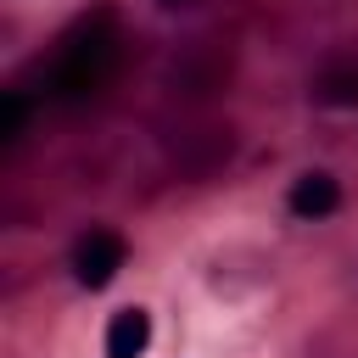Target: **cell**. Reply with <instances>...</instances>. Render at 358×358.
I'll use <instances>...</instances> for the list:
<instances>
[{
  "mask_svg": "<svg viewBox=\"0 0 358 358\" xmlns=\"http://www.w3.org/2000/svg\"><path fill=\"white\" fill-rule=\"evenodd\" d=\"M112 62H117V34H112L106 17H95L90 28H78V34L62 45V56H56V67H50L56 101H84V95H95V90L106 84Z\"/></svg>",
  "mask_w": 358,
  "mask_h": 358,
  "instance_id": "1",
  "label": "cell"
},
{
  "mask_svg": "<svg viewBox=\"0 0 358 358\" xmlns=\"http://www.w3.org/2000/svg\"><path fill=\"white\" fill-rule=\"evenodd\" d=\"M123 257H129L123 235L90 229V235H78V246H73V280L90 285V291H101V285H112V274L123 268Z\"/></svg>",
  "mask_w": 358,
  "mask_h": 358,
  "instance_id": "2",
  "label": "cell"
},
{
  "mask_svg": "<svg viewBox=\"0 0 358 358\" xmlns=\"http://www.w3.org/2000/svg\"><path fill=\"white\" fill-rule=\"evenodd\" d=\"M22 123H28V101L17 90L0 95V145H17L22 140Z\"/></svg>",
  "mask_w": 358,
  "mask_h": 358,
  "instance_id": "6",
  "label": "cell"
},
{
  "mask_svg": "<svg viewBox=\"0 0 358 358\" xmlns=\"http://www.w3.org/2000/svg\"><path fill=\"white\" fill-rule=\"evenodd\" d=\"M336 207H341V185H336V173L308 168V173L291 179V213H296V218H330Z\"/></svg>",
  "mask_w": 358,
  "mask_h": 358,
  "instance_id": "3",
  "label": "cell"
},
{
  "mask_svg": "<svg viewBox=\"0 0 358 358\" xmlns=\"http://www.w3.org/2000/svg\"><path fill=\"white\" fill-rule=\"evenodd\" d=\"M313 101H324V106H358V62H324L313 73Z\"/></svg>",
  "mask_w": 358,
  "mask_h": 358,
  "instance_id": "5",
  "label": "cell"
},
{
  "mask_svg": "<svg viewBox=\"0 0 358 358\" xmlns=\"http://www.w3.org/2000/svg\"><path fill=\"white\" fill-rule=\"evenodd\" d=\"M151 341V313L145 308H117L106 319V358H140Z\"/></svg>",
  "mask_w": 358,
  "mask_h": 358,
  "instance_id": "4",
  "label": "cell"
}]
</instances>
